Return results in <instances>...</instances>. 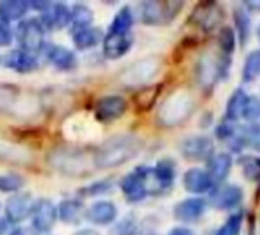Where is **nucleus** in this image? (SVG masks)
<instances>
[{"instance_id":"obj_1","label":"nucleus","mask_w":260,"mask_h":235,"mask_svg":"<svg viewBox=\"0 0 260 235\" xmlns=\"http://www.w3.org/2000/svg\"><path fill=\"white\" fill-rule=\"evenodd\" d=\"M143 150V141L132 135H118L107 139L93 156V167L106 170L127 164Z\"/></svg>"},{"instance_id":"obj_22","label":"nucleus","mask_w":260,"mask_h":235,"mask_svg":"<svg viewBox=\"0 0 260 235\" xmlns=\"http://www.w3.org/2000/svg\"><path fill=\"white\" fill-rule=\"evenodd\" d=\"M46 57L60 70H71L77 64L75 54L71 49L63 48V46H57V45L49 46L46 51Z\"/></svg>"},{"instance_id":"obj_46","label":"nucleus","mask_w":260,"mask_h":235,"mask_svg":"<svg viewBox=\"0 0 260 235\" xmlns=\"http://www.w3.org/2000/svg\"><path fill=\"white\" fill-rule=\"evenodd\" d=\"M245 8L252 10V11H258L260 10V2H252V4H243Z\"/></svg>"},{"instance_id":"obj_42","label":"nucleus","mask_w":260,"mask_h":235,"mask_svg":"<svg viewBox=\"0 0 260 235\" xmlns=\"http://www.w3.org/2000/svg\"><path fill=\"white\" fill-rule=\"evenodd\" d=\"M234 135H236V132H234V127H233V123H230V121L220 123V124L217 126V129H216V136H217L219 139H226V141H230Z\"/></svg>"},{"instance_id":"obj_41","label":"nucleus","mask_w":260,"mask_h":235,"mask_svg":"<svg viewBox=\"0 0 260 235\" xmlns=\"http://www.w3.org/2000/svg\"><path fill=\"white\" fill-rule=\"evenodd\" d=\"M110 235H135V223L127 218V220L118 223L115 226V229L110 232Z\"/></svg>"},{"instance_id":"obj_31","label":"nucleus","mask_w":260,"mask_h":235,"mask_svg":"<svg viewBox=\"0 0 260 235\" xmlns=\"http://www.w3.org/2000/svg\"><path fill=\"white\" fill-rule=\"evenodd\" d=\"M258 76H260V49L248 54L242 70V80L245 83H252Z\"/></svg>"},{"instance_id":"obj_34","label":"nucleus","mask_w":260,"mask_h":235,"mask_svg":"<svg viewBox=\"0 0 260 235\" xmlns=\"http://www.w3.org/2000/svg\"><path fill=\"white\" fill-rule=\"evenodd\" d=\"M159 95V86H146L135 96V102L140 110H149Z\"/></svg>"},{"instance_id":"obj_21","label":"nucleus","mask_w":260,"mask_h":235,"mask_svg":"<svg viewBox=\"0 0 260 235\" xmlns=\"http://www.w3.org/2000/svg\"><path fill=\"white\" fill-rule=\"evenodd\" d=\"M31 159V154L26 148L16 145L10 141L0 139V161L16 165H26Z\"/></svg>"},{"instance_id":"obj_3","label":"nucleus","mask_w":260,"mask_h":235,"mask_svg":"<svg viewBox=\"0 0 260 235\" xmlns=\"http://www.w3.org/2000/svg\"><path fill=\"white\" fill-rule=\"evenodd\" d=\"M90 162L93 164V159H89V156L78 148L61 147L49 154V165L68 176L86 174L90 170Z\"/></svg>"},{"instance_id":"obj_16","label":"nucleus","mask_w":260,"mask_h":235,"mask_svg":"<svg viewBox=\"0 0 260 235\" xmlns=\"http://www.w3.org/2000/svg\"><path fill=\"white\" fill-rule=\"evenodd\" d=\"M182 183H184L185 191H188L191 194H204V192L211 191L214 186L208 173L201 168H190L184 174Z\"/></svg>"},{"instance_id":"obj_4","label":"nucleus","mask_w":260,"mask_h":235,"mask_svg":"<svg viewBox=\"0 0 260 235\" xmlns=\"http://www.w3.org/2000/svg\"><path fill=\"white\" fill-rule=\"evenodd\" d=\"M161 70L159 58L150 57L140 60L134 64L125 67L119 76V81L127 87H146L152 83V80Z\"/></svg>"},{"instance_id":"obj_18","label":"nucleus","mask_w":260,"mask_h":235,"mask_svg":"<svg viewBox=\"0 0 260 235\" xmlns=\"http://www.w3.org/2000/svg\"><path fill=\"white\" fill-rule=\"evenodd\" d=\"M4 64L19 73H29L37 67V60L26 51H11L5 55Z\"/></svg>"},{"instance_id":"obj_12","label":"nucleus","mask_w":260,"mask_h":235,"mask_svg":"<svg viewBox=\"0 0 260 235\" xmlns=\"http://www.w3.org/2000/svg\"><path fill=\"white\" fill-rule=\"evenodd\" d=\"M32 224L37 232H49L57 220V208L48 199H40L36 202L32 209Z\"/></svg>"},{"instance_id":"obj_45","label":"nucleus","mask_w":260,"mask_h":235,"mask_svg":"<svg viewBox=\"0 0 260 235\" xmlns=\"http://www.w3.org/2000/svg\"><path fill=\"white\" fill-rule=\"evenodd\" d=\"M169 235H194V232L187 227H173L169 232Z\"/></svg>"},{"instance_id":"obj_6","label":"nucleus","mask_w":260,"mask_h":235,"mask_svg":"<svg viewBox=\"0 0 260 235\" xmlns=\"http://www.w3.org/2000/svg\"><path fill=\"white\" fill-rule=\"evenodd\" d=\"M225 14L223 8L216 2H202L198 4L190 16V22L204 32H211L220 26Z\"/></svg>"},{"instance_id":"obj_38","label":"nucleus","mask_w":260,"mask_h":235,"mask_svg":"<svg viewBox=\"0 0 260 235\" xmlns=\"http://www.w3.org/2000/svg\"><path fill=\"white\" fill-rule=\"evenodd\" d=\"M242 118L249 121V124L258 123V120H260V98L258 96H248Z\"/></svg>"},{"instance_id":"obj_26","label":"nucleus","mask_w":260,"mask_h":235,"mask_svg":"<svg viewBox=\"0 0 260 235\" xmlns=\"http://www.w3.org/2000/svg\"><path fill=\"white\" fill-rule=\"evenodd\" d=\"M101 38H103L101 29L93 28V26H87V28L75 31L72 42H74L75 48H78L81 51H86V49L95 48L101 42Z\"/></svg>"},{"instance_id":"obj_15","label":"nucleus","mask_w":260,"mask_h":235,"mask_svg":"<svg viewBox=\"0 0 260 235\" xmlns=\"http://www.w3.org/2000/svg\"><path fill=\"white\" fill-rule=\"evenodd\" d=\"M134 38L130 34H115L109 32L103 40V52L107 58L116 60L124 57L132 48Z\"/></svg>"},{"instance_id":"obj_47","label":"nucleus","mask_w":260,"mask_h":235,"mask_svg":"<svg viewBox=\"0 0 260 235\" xmlns=\"http://www.w3.org/2000/svg\"><path fill=\"white\" fill-rule=\"evenodd\" d=\"M75 235H100V232H96L93 229H83V230L77 232Z\"/></svg>"},{"instance_id":"obj_2","label":"nucleus","mask_w":260,"mask_h":235,"mask_svg":"<svg viewBox=\"0 0 260 235\" xmlns=\"http://www.w3.org/2000/svg\"><path fill=\"white\" fill-rule=\"evenodd\" d=\"M193 108V96L187 90H176L162 101L156 114L158 124L162 127H176L188 120Z\"/></svg>"},{"instance_id":"obj_48","label":"nucleus","mask_w":260,"mask_h":235,"mask_svg":"<svg viewBox=\"0 0 260 235\" xmlns=\"http://www.w3.org/2000/svg\"><path fill=\"white\" fill-rule=\"evenodd\" d=\"M257 38H258V42H260V25L257 26Z\"/></svg>"},{"instance_id":"obj_25","label":"nucleus","mask_w":260,"mask_h":235,"mask_svg":"<svg viewBox=\"0 0 260 235\" xmlns=\"http://www.w3.org/2000/svg\"><path fill=\"white\" fill-rule=\"evenodd\" d=\"M57 214L60 215L61 221H64L68 224H77L83 220L86 212H84V206L81 202L74 200V199H68V200L60 203Z\"/></svg>"},{"instance_id":"obj_13","label":"nucleus","mask_w":260,"mask_h":235,"mask_svg":"<svg viewBox=\"0 0 260 235\" xmlns=\"http://www.w3.org/2000/svg\"><path fill=\"white\" fill-rule=\"evenodd\" d=\"M34 205L36 202L31 197V194H16L10 197L5 205V212H7L5 218H8L14 224L20 223L32 214Z\"/></svg>"},{"instance_id":"obj_32","label":"nucleus","mask_w":260,"mask_h":235,"mask_svg":"<svg viewBox=\"0 0 260 235\" xmlns=\"http://www.w3.org/2000/svg\"><path fill=\"white\" fill-rule=\"evenodd\" d=\"M92 19H93L92 10L87 8L86 5H80L78 4V5H75L71 10V23L74 25L75 31L87 28L92 23Z\"/></svg>"},{"instance_id":"obj_24","label":"nucleus","mask_w":260,"mask_h":235,"mask_svg":"<svg viewBox=\"0 0 260 235\" xmlns=\"http://www.w3.org/2000/svg\"><path fill=\"white\" fill-rule=\"evenodd\" d=\"M29 10V4L25 0H7L0 4V20L2 23L14 22L22 19Z\"/></svg>"},{"instance_id":"obj_23","label":"nucleus","mask_w":260,"mask_h":235,"mask_svg":"<svg viewBox=\"0 0 260 235\" xmlns=\"http://www.w3.org/2000/svg\"><path fill=\"white\" fill-rule=\"evenodd\" d=\"M42 23H46V26L51 28V29L64 28L66 25L71 23V10H69V7L64 5V4L51 5L49 11H46Z\"/></svg>"},{"instance_id":"obj_19","label":"nucleus","mask_w":260,"mask_h":235,"mask_svg":"<svg viewBox=\"0 0 260 235\" xmlns=\"http://www.w3.org/2000/svg\"><path fill=\"white\" fill-rule=\"evenodd\" d=\"M231 165H233V159L228 153L213 154L208 159V168H207V173L211 177L213 183L219 185L220 182H223L226 179V176L230 174Z\"/></svg>"},{"instance_id":"obj_17","label":"nucleus","mask_w":260,"mask_h":235,"mask_svg":"<svg viewBox=\"0 0 260 235\" xmlns=\"http://www.w3.org/2000/svg\"><path fill=\"white\" fill-rule=\"evenodd\" d=\"M116 215H118V209H116L115 203H112L109 200H100V202L93 203L86 211V217L89 218V221L100 224V226L113 223Z\"/></svg>"},{"instance_id":"obj_36","label":"nucleus","mask_w":260,"mask_h":235,"mask_svg":"<svg viewBox=\"0 0 260 235\" xmlns=\"http://www.w3.org/2000/svg\"><path fill=\"white\" fill-rule=\"evenodd\" d=\"M25 186V179L17 173L0 174V191L2 192H17Z\"/></svg>"},{"instance_id":"obj_11","label":"nucleus","mask_w":260,"mask_h":235,"mask_svg":"<svg viewBox=\"0 0 260 235\" xmlns=\"http://www.w3.org/2000/svg\"><path fill=\"white\" fill-rule=\"evenodd\" d=\"M181 153L188 161H207L213 156V141L208 136H191L181 144Z\"/></svg>"},{"instance_id":"obj_30","label":"nucleus","mask_w":260,"mask_h":235,"mask_svg":"<svg viewBox=\"0 0 260 235\" xmlns=\"http://www.w3.org/2000/svg\"><path fill=\"white\" fill-rule=\"evenodd\" d=\"M132 25H134V13H132V10H130L128 7H122L116 13L115 19H113V22L110 25V31L109 32L128 34V31H130V28H132Z\"/></svg>"},{"instance_id":"obj_7","label":"nucleus","mask_w":260,"mask_h":235,"mask_svg":"<svg viewBox=\"0 0 260 235\" xmlns=\"http://www.w3.org/2000/svg\"><path fill=\"white\" fill-rule=\"evenodd\" d=\"M181 8V2H144L141 5V19L146 25L169 23L178 16Z\"/></svg>"},{"instance_id":"obj_20","label":"nucleus","mask_w":260,"mask_h":235,"mask_svg":"<svg viewBox=\"0 0 260 235\" xmlns=\"http://www.w3.org/2000/svg\"><path fill=\"white\" fill-rule=\"evenodd\" d=\"M121 191L124 192V195H125V199L128 200V202H134V203H137V202H141V200H144L146 199V195H147V191H146V188H144V183H143V180L140 179V176L134 171V173H130V174H127L122 180H121Z\"/></svg>"},{"instance_id":"obj_49","label":"nucleus","mask_w":260,"mask_h":235,"mask_svg":"<svg viewBox=\"0 0 260 235\" xmlns=\"http://www.w3.org/2000/svg\"><path fill=\"white\" fill-rule=\"evenodd\" d=\"M0 64H2V57H0Z\"/></svg>"},{"instance_id":"obj_37","label":"nucleus","mask_w":260,"mask_h":235,"mask_svg":"<svg viewBox=\"0 0 260 235\" xmlns=\"http://www.w3.org/2000/svg\"><path fill=\"white\" fill-rule=\"evenodd\" d=\"M243 215L242 214H233L226 218V221L217 229L216 235H239L242 227Z\"/></svg>"},{"instance_id":"obj_28","label":"nucleus","mask_w":260,"mask_h":235,"mask_svg":"<svg viewBox=\"0 0 260 235\" xmlns=\"http://www.w3.org/2000/svg\"><path fill=\"white\" fill-rule=\"evenodd\" d=\"M234 23H236V29H237V37L240 45H246L248 38H249V32H251V20H249V11L240 5L234 8Z\"/></svg>"},{"instance_id":"obj_9","label":"nucleus","mask_w":260,"mask_h":235,"mask_svg":"<svg viewBox=\"0 0 260 235\" xmlns=\"http://www.w3.org/2000/svg\"><path fill=\"white\" fill-rule=\"evenodd\" d=\"M243 200V191L237 185L219 183L210 195V205L216 209H233Z\"/></svg>"},{"instance_id":"obj_10","label":"nucleus","mask_w":260,"mask_h":235,"mask_svg":"<svg viewBox=\"0 0 260 235\" xmlns=\"http://www.w3.org/2000/svg\"><path fill=\"white\" fill-rule=\"evenodd\" d=\"M127 110V101L119 95L103 96L95 105V116L100 123H112Z\"/></svg>"},{"instance_id":"obj_14","label":"nucleus","mask_w":260,"mask_h":235,"mask_svg":"<svg viewBox=\"0 0 260 235\" xmlns=\"http://www.w3.org/2000/svg\"><path fill=\"white\" fill-rule=\"evenodd\" d=\"M207 209V202L204 199L199 197H190L185 199L182 202H179L175 209H173V215L178 221L182 223H191L199 220Z\"/></svg>"},{"instance_id":"obj_8","label":"nucleus","mask_w":260,"mask_h":235,"mask_svg":"<svg viewBox=\"0 0 260 235\" xmlns=\"http://www.w3.org/2000/svg\"><path fill=\"white\" fill-rule=\"evenodd\" d=\"M17 40L22 46V51L36 52L42 49L45 40V26L39 19H26L17 28Z\"/></svg>"},{"instance_id":"obj_27","label":"nucleus","mask_w":260,"mask_h":235,"mask_svg":"<svg viewBox=\"0 0 260 235\" xmlns=\"http://www.w3.org/2000/svg\"><path fill=\"white\" fill-rule=\"evenodd\" d=\"M248 99V95L245 93V90L237 89L228 99L226 102V111H225V118L230 123H236L237 120H240L243 114V108H245V102Z\"/></svg>"},{"instance_id":"obj_40","label":"nucleus","mask_w":260,"mask_h":235,"mask_svg":"<svg viewBox=\"0 0 260 235\" xmlns=\"http://www.w3.org/2000/svg\"><path fill=\"white\" fill-rule=\"evenodd\" d=\"M242 170L246 179L254 180L260 176V162L255 161L254 158H243L242 161Z\"/></svg>"},{"instance_id":"obj_43","label":"nucleus","mask_w":260,"mask_h":235,"mask_svg":"<svg viewBox=\"0 0 260 235\" xmlns=\"http://www.w3.org/2000/svg\"><path fill=\"white\" fill-rule=\"evenodd\" d=\"M13 31L10 29V26L7 23L0 22V48H7L13 43Z\"/></svg>"},{"instance_id":"obj_44","label":"nucleus","mask_w":260,"mask_h":235,"mask_svg":"<svg viewBox=\"0 0 260 235\" xmlns=\"http://www.w3.org/2000/svg\"><path fill=\"white\" fill-rule=\"evenodd\" d=\"M0 235H20V229L8 218H0Z\"/></svg>"},{"instance_id":"obj_39","label":"nucleus","mask_w":260,"mask_h":235,"mask_svg":"<svg viewBox=\"0 0 260 235\" xmlns=\"http://www.w3.org/2000/svg\"><path fill=\"white\" fill-rule=\"evenodd\" d=\"M219 46L220 49L223 51L225 55H230L233 54L234 48H236V35H234V31L228 26L222 28L220 32H219Z\"/></svg>"},{"instance_id":"obj_33","label":"nucleus","mask_w":260,"mask_h":235,"mask_svg":"<svg viewBox=\"0 0 260 235\" xmlns=\"http://www.w3.org/2000/svg\"><path fill=\"white\" fill-rule=\"evenodd\" d=\"M155 168V173L159 179V182L164 185L166 189H169L173 182H175V176H176V170H175V164L169 159H162L156 164Z\"/></svg>"},{"instance_id":"obj_5","label":"nucleus","mask_w":260,"mask_h":235,"mask_svg":"<svg viewBox=\"0 0 260 235\" xmlns=\"http://www.w3.org/2000/svg\"><path fill=\"white\" fill-rule=\"evenodd\" d=\"M228 66H230V60L226 58V55L216 57L207 52L199 58L196 64V78L202 87L211 89L222 76L226 75Z\"/></svg>"},{"instance_id":"obj_29","label":"nucleus","mask_w":260,"mask_h":235,"mask_svg":"<svg viewBox=\"0 0 260 235\" xmlns=\"http://www.w3.org/2000/svg\"><path fill=\"white\" fill-rule=\"evenodd\" d=\"M20 101V90L13 84L0 83V111H11Z\"/></svg>"},{"instance_id":"obj_35","label":"nucleus","mask_w":260,"mask_h":235,"mask_svg":"<svg viewBox=\"0 0 260 235\" xmlns=\"http://www.w3.org/2000/svg\"><path fill=\"white\" fill-rule=\"evenodd\" d=\"M240 136H242L243 145L255 151H260V123H251L249 126L243 127Z\"/></svg>"}]
</instances>
